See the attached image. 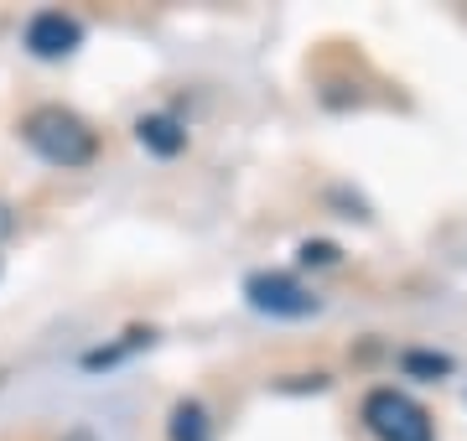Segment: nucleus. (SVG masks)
I'll return each instance as SVG.
<instances>
[{"label":"nucleus","instance_id":"f257e3e1","mask_svg":"<svg viewBox=\"0 0 467 441\" xmlns=\"http://www.w3.org/2000/svg\"><path fill=\"white\" fill-rule=\"evenodd\" d=\"M21 140H26L42 161H52V167H63V171H78L99 156V136L88 130V119H78L73 109H63V104L32 109V115L21 119Z\"/></svg>","mask_w":467,"mask_h":441},{"label":"nucleus","instance_id":"f03ea898","mask_svg":"<svg viewBox=\"0 0 467 441\" xmlns=\"http://www.w3.org/2000/svg\"><path fill=\"white\" fill-rule=\"evenodd\" d=\"M364 426L379 441H436V426L420 400L405 390H368L364 400Z\"/></svg>","mask_w":467,"mask_h":441},{"label":"nucleus","instance_id":"7ed1b4c3","mask_svg":"<svg viewBox=\"0 0 467 441\" xmlns=\"http://www.w3.org/2000/svg\"><path fill=\"white\" fill-rule=\"evenodd\" d=\"M244 296H250L254 312H265V317H285V323H296V317H312L317 312V296L301 286L296 275H285V271H260L244 281Z\"/></svg>","mask_w":467,"mask_h":441},{"label":"nucleus","instance_id":"20e7f679","mask_svg":"<svg viewBox=\"0 0 467 441\" xmlns=\"http://www.w3.org/2000/svg\"><path fill=\"white\" fill-rule=\"evenodd\" d=\"M84 47V21L67 16V11H36L26 21V52L42 57V63H57V57H73Z\"/></svg>","mask_w":467,"mask_h":441},{"label":"nucleus","instance_id":"39448f33","mask_svg":"<svg viewBox=\"0 0 467 441\" xmlns=\"http://www.w3.org/2000/svg\"><path fill=\"white\" fill-rule=\"evenodd\" d=\"M135 140H140L146 151H156V156H177L187 146V130L171 115H146L140 125H135Z\"/></svg>","mask_w":467,"mask_h":441},{"label":"nucleus","instance_id":"423d86ee","mask_svg":"<svg viewBox=\"0 0 467 441\" xmlns=\"http://www.w3.org/2000/svg\"><path fill=\"white\" fill-rule=\"evenodd\" d=\"M167 436L171 441H213V421H208V410H202L198 400H182V405L171 410Z\"/></svg>","mask_w":467,"mask_h":441},{"label":"nucleus","instance_id":"0eeeda50","mask_svg":"<svg viewBox=\"0 0 467 441\" xmlns=\"http://www.w3.org/2000/svg\"><path fill=\"white\" fill-rule=\"evenodd\" d=\"M301 260H306V265H312V260H317V265H327V260H337V250H333V244H306V250H301Z\"/></svg>","mask_w":467,"mask_h":441},{"label":"nucleus","instance_id":"6e6552de","mask_svg":"<svg viewBox=\"0 0 467 441\" xmlns=\"http://www.w3.org/2000/svg\"><path fill=\"white\" fill-rule=\"evenodd\" d=\"M63 441H99V436H94V431H88V426H73V431H67Z\"/></svg>","mask_w":467,"mask_h":441}]
</instances>
